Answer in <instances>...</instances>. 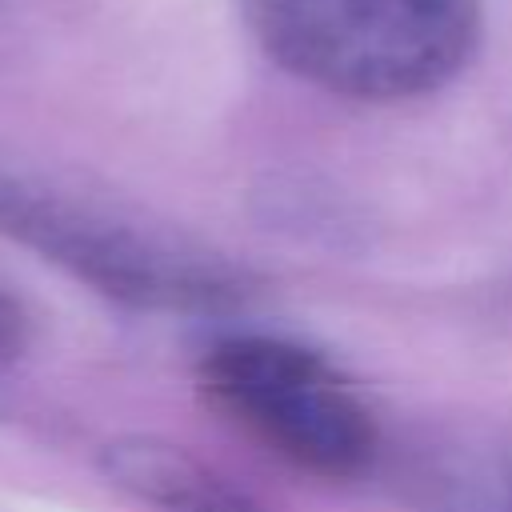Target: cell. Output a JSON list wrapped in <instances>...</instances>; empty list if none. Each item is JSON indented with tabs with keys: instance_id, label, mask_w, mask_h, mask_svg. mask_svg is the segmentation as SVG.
<instances>
[{
	"instance_id": "3957f363",
	"label": "cell",
	"mask_w": 512,
	"mask_h": 512,
	"mask_svg": "<svg viewBox=\"0 0 512 512\" xmlns=\"http://www.w3.org/2000/svg\"><path fill=\"white\" fill-rule=\"evenodd\" d=\"M200 384L244 432L300 472L324 480L360 476L376 456V420L352 380L320 352L236 332L204 352Z\"/></svg>"
},
{
	"instance_id": "6da1fadb",
	"label": "cell",
	"mask_w": 512,
	"mask_h": 512,
	"mask_svg": "<svg viewBox=\"0 0 512 512\" xmlns=\"http://www.w3.org/2000/svg\"><path fill=\"white\" fill-rule=\"evenodd\" d=\"M260 48L292 76L352 100L448 84L480 44L484 0H240Z\"/></svg>"
},
{
	"instance_id": "7a4b0ae2",
	"label": "cell",
	"mask_w": 512,
	"mask_h": 512,
	"mask_svg": "<svg viewBox=\"0 0 512 512\" xmlns=\"http://www.w3.org/2000/svg\"><path fill=\"white\" fill-rule=\"evenodd\" d=\"M0 232L140 312L208 316L244 300L224 256L20 168H0Z\"/></svg>"
},
{
	"instance_id": "5b68a950",
	"label": "cell",
	"mask_w": 512,
	"mask_h": 512,
	"mask_svg": "<svg viewBox=\"0 0 512 512\" xmlns=\"http://www.w3.org/2000/svg\"><path fill=\"white\" fill-rule=\"evenodd\" d=\"M24 336H28V320H24L20 304L0 288V368H4L8 360H16V356H20Z\"/></svg>"
},
{
	"instance_id": "277c9868",
	"label": "cell",
	"mask_w": 512,
	"mask_h": 512,
	"mask_svg": "<svg viewBox=\"0 0 512 512\" xmlns=\"http://www.w3.org/2000/svg\"><path fill=\"white\" fill-rule=\"evenodd\" d=\"M108 476L160 512H264L220 472L176 444L124 440L108 448Z\"/></svg>"
}]
</instances>
